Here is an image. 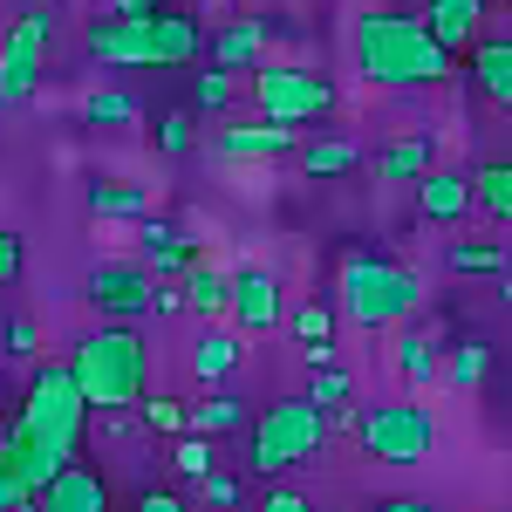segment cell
I'll use <instances>...</instances> for the list:
<instances>
[{"mask_svg": "<svg viewBox=\"0 0 512 512\" xmlns=\"http://www.w3.org/2000/svg\"><path fill=\"white\" fill-rule=\"evenodd\" d=\"M82 424H89V396H82L76 369L69 362H41L35 376H28L21 410L0 424V451L21 472L28 499H41L55 478L69 472V458H76V444H82Z\"/></svg>", "mask_w": 512, "mask_h": 512, "instance_id": "cell-1", "label": "cell"}, {"mask_svg": "<svg viewBox=\"0 0 512 512\" xmlns=\"http://www.w3.org/2000/svg\"><path fill=\"white\" fill-rule=\"evenodd\" d=\"M355 69L376 82V89H431L451 76V48L424 28V14H403V7H362L349 28Z\"/></svg>", "mask_w": 512, "mask_h": 512, "instance_id": "cell-2", "label": "cell"}, {"mask_svg": "<svg viewBox=\"0 0 512 512\" xmlns=\"http://www.w3.org/2000/svg\"><path fill=\"white\" fill-rule=\"evenodd\" d=\"M69 369H76L89 410H130V403H144V383H151V349L130 321H103L96 335L76 342Z\"/></svg>", "mask_w": 512, "mask_h": 512, "instance_id": "cell-3", "label": "cell"}, {"mask_svg": "<svg viewBox=\"0 0 512 512\" xmlns=\"http://www.w3.org/2000/svg\"><path fill=\"white\" fill-rule=\"evenodd\" d=\"M335 294H342L335 301L342 321H355V328H396V321H410L424 308V280L410 267H396V260H383V253H349Z\"/></svg>", "mask_w": 512, "mask_h": 512, "instance_id": "cell-4", "label": "cell"}, {"mask_svg": "<svg viewBox=\"0 0 512 512\" xmlns=\"http://www.w3.org/2000/svg\"><path fill=\"white\" fill-rule=\"evenodd\" d=\"M321 437H328V410L315 396H287L274 410H260V424L246 431V465H253V478H280L301 458H315Z\"/></svg>", "mask_w": 512, "mask_h": 512, "instance_id": "cell-5", "label": "cell"}, {"mask_svg": "<svg viewBox=\"0 0 512 512\" xmlns=\"http://www.w3.org/2000/svg\"><path fill=\"white\" fill-rule=\"evenodd\" d=\"M355 444L376 465H424L437 451L431 403H369V410H355Z\"/></svg>", "mask_w": 512, "mask_h": 512, "instance_id": "cell-6", "label": "cell"}, {"mask_svg": "<svg viewBox=\"0 0 512 512\" xmlns=\"http://www.w3.org/2000/svg\"><path fill=\"white\" fill-rule=\"evenodd\" d=\"M253 103H260L267 123H315L335 110V82L301 69V62H267L253 76Z\"/></svg>", "mask_w": 512, "mask_h": 512, "instance_id": "cell-7", "label": "cell"}, {"mask_svg": "<svg viewBox=\"0 0 512 512\" xmlns=\"http://www.w3.org/2000/svg\"><path fill=\"white\" fill-rule=\"evenodd\" d=\"M48 35H55V7H21V14H14V28L0 41V110H21V103L35 96Z\"/></svg>", "mask_w": 512, "mask_h": 512, "instance_id": "cell-8", "label": "cell"}, {"mask_svg": "<svg viewBox=\"0 0 512 512\" xmlns=\"http://www.w3.org/2000/svg\"><path fill=\"white\" fill-rule=\"evenodd\" d=\"M89 301L110 321H144V315H158V274H151V267L103 260V267L89 274Z\"/></svg>", "mask_w": 512, "mask_h": 512, "instance_id": "cell-9", "label": "cell"}, {"mask_svg": "<svg viewBox=\"0 0 512 512\" xmlns=\"http://www.w3.org/2000/svg\"><path fill=\"white\" fill-rule=\"evenodd\" d=\"M233 328L239 335H267V328H280L287 321V308H280V280L267 274V267H246V274H233Z\"/></svg>", "mask_w": 512, "mask_h": 512, "instance_id": "cell-10", "label": "cell"}, {"mask_svg": "<svg viewBox=\"0 0 512 512\" xmlns=\"http://www.w3.org/2000/svg\"><path fill=\"white\" fill-rule=\"evenodd\" d=\"M89 55L110 69H158L151 62V21H103L89 28Z\"/></svg>", "mask_w": 512, "mask_h": 512, "instance_id": "cell-11", "label": "cell"}, {"mask_svg": "<svg viewBox=\"0 0 512 512\" xmlns=\"http://www.w3.org/2000/svg\"><path fill=\"white\" fill-rule=\"evenodd\" d=\"M424 28H431L451 55H472L478 41H485L478 35V28H485V0H431V7H424Z\"/></svg>", "mask_w": 512, "mask_h": 512, "instance_id": "cell-12", "label": "cell"}, {"mask_svg": "<svg viewBox=\"0 0 512 512\" xmlns=\"http://www.w3.org/2000/svg\"><path fill=\"white\" fill-rule=\"evenodd\" d=\"M137 239H144V267L158 280H185L198 267V239H185L178 226H164V219H144Z\"/></svg>", "mask_w": 512, "mask_h": 512, "instance_id": "cell-13", "label": "cell"}, {"mask_svg": "<svg viewBox=\"0 0 512 512\" xmlns=\"http://www.w3.org/2000/svg\"><path fill=\"white\" fill-rule=\"evenodd\" d=\"M472 178L465 171H431L424 185H417V219H431V226H458L465 212H472Z\"/></svg>", "mask_w": 512, "mask_h": 512, "instance_id": "cell-14", "label": "cell"}, {"mask_svg": "<svg viewBox=\"0 0 512 512\" xmlns=\"http://www.w3.org/2000/svg\"><path fill=\"white\" fill-rule=\"evenodd\" d=\"M219 151H226V158H287V151H294V123H267V117L226 123V130H219Z\"/></svg>", "mask_w": 512, "mask_h": 512, "instance_id": "cell-15", "label": "cell"}, {"mask_svg": "<svg viewBox=\"0 0 512 512\" xmlns=\"http://www.w3.org/2000/svg\"><path fill=\"white\" fill-rule=\"evenodd\" d=\"M287 328H294V342H301V355H308V369L335 362V328H342V308H328V301H301V308L287 315Z\"/></svg>", "mask_w": 512, "mask_h": 512, "instance_id": "cell-16", "label": "cell"}, {"mask_svg": "<svg viewBox=\"0 0 512 512\" xmlns=\"http://www.w3.org/2000/svg\"><path fill=\"white\" fill-rule=\"evenodd\" d=\"M35 512H110V485L96 472H82V465H69V472L35 499Z\"/></svg>", "mask_w": 512, "mask_h": 512, "instance_id": "cell-17", "label": "cell"}, {"mask_svg": "<svg viewBox=\"0 0 512 512\" xmlns=\"http://www.w3.org/2000/svg\"><path fill=\"white\" fill-rule=\"evenodd\" d=\"M151 62H158V69H178V62H198V21H192V14H178V7H164L158 21H151Z\"/></svg>", "mask_w": 512, "mask_h": 512, "instance_id": "cell-18", "label": "cell"}, {"mask_svg": "<svg viewBox=\"0 0 512 512\" xmlns=\"http://www.w3.org/2000/svg\"><path fill=\"white\" fill-rule=\"evenodd\" d=\"M260 48H267V21H260V14H253V21H233L226 35L212 41V69L246 76V69H260Z\"/></svg>", "mask_w": 512, "mask_h": 512, "instance_id": "cell-19", "label": "cell"}, {"mask_svg": "<svg viewBox=\"0 0 512 512\" xmlns=\"http://www.w3.org/2000/svg\"><path fill=\"white\" fill-rule=\"evenodd\" d=\"M390 362H396V376H403L410 390H431L437 376H444V355H437V335H424V328H410V335H396Z\"/></svg>", "mask_w": 512, "mask_h": 512, "instance_id": "cell-20", "label": "cell"}, {"mask_svg": "<svg viewBox=\"0 0 512 512\" xmlns=\"http://www.w3.org/2000/svg\"><path fill=\"white\" fill-rule=\"evenodd\" d=\"M239 369V328H205L192 342V376L198 383H226Z\"/></svg>", "mask_w": 512, "mask_h": 512, "instance_id": "cell-21", "label": "cell"}, {"mask_svg": "<svg viewBox=\"0 0 512 512\" xmlns=\"http://www.w3.org/2000/svg\"><path fill=\"white\" fill-rule=\"evenodd\" d=\"M472 76H478V89H485L499 110H512V35L506 41H478L472 48Z\"/></svg>", "mask_w": 512, "mask_h": 512, "instance_id": "cell-22", "label": "cell"}, {"mask_svg": "<svg viewBox=\"0 0 512 512\" xmlns=\"http://www.w3.org/2000/svg\"><path fill=\"white\" fill-rule=\"evenodd\" d=\"M82 123H89V130H137V123H144V103H137L130 89H89V96H82Z\"/></svg>", "mask_w": 512, "mask_h": 512, "instance_id": "cell-23", "label": "cell"}, {"mask_svg": "<svg viewBox=\"0 0 512 512\" xmlns=\"http://www.w3.org/2000/svg\"><path fill=\"white\" fill-rule=\"evenodd\" d=\"M437 164H431V137H403V144H390L383 158H376V178L383 185H424Z\"/></svg>", "mask_w": 512, "mask_h": 512, "instance_id": "cell-24", "label": "cell"}, {"mask_svg": "<svg viewBox=\"0 0 512 512\" xmlns=\"http://www.w3.org/2000/svg\"><path fill=\"white\" fill-rule=\"evenodd\" d=\"M89 212L96 219H151V192L130 178H96L89 185Z\"/></svg>", "mask_w": 512, "mask_h": 512, "instance_id": "cell-25", "label": "cell"}, {"mask_svg": "<svg viewBox=\"0 0 512 512\" xmlns=\"http://www.w3.org/2000/svg\"><path fill=\"white\" fill-rule=\"evenodd\" d=\"M178 287H185V308H192V315H226V308H233V274H219L212 260H198Z\"/></svg>", "mask_w": 512, "mask_h": 512, "instance_id": "cell-26", "label": "cell"}, {"mask_svg": "<svg viewBox=\"0 0 512 512\" xmlns=\"http://www.w3.org/2000/svg\"><path fill=\"white\" fill-rule=\"evenodd\" d=\"M472 198L499 219L512 233V158H492V164H478V178H472Z\"/></svg>", "mask_w": 512, "mask_h": 512, "instance_id": "cell-27", "label": "cell"}, {"mask_svg": "<svg viewBox=\"0 0 512 512\" xmlns=\"http://www.w3.org/2000/svg\"><path fill=\"white\" fill-rule=\"evenodd\" d=\"M355 164H362V144H355V137H315V144L301 151V171H308V178H342Z\"/></svg>", "mask_w": 512, "mask_h": 512, "instance_id": "cell-28", "label": "cell"}, {"mask_svg": "<svg viewBox=\"0 0 512 512\" xmlns=\"http://www.w3.org/2000/svg\"><path fill=\"white\" fill-rule=\"evenodd\" d=\"M308 396H315L321 410H328V424H349V431H355V410H349L355 383H349V369H335V362H321V369H315V383H308Z\"/></svg>", "mask_w": 512, "mask_h": 512, "instance_id": "cell-29", "label": "cell"}, {"mask_svg": "<svg viewBox=\"0 0 512 512\" xmlns=\"http://www.w3.org/2000/svg\"><path fill=\"white\" fill-rule=\"evenodd\" d=\"M246 424V403L233 390H212L205 403H192V437H219V431H239Z\"/></svg>", "mask_w": 512, "mask_h": 512, "instance_id": "cell-30", "label": "cell"}, {"mask_svg": "<svg viewBox=\"0 0 512 512\" xmlns=\"http://www.w3.org/2000/svg\"><path fill=\"white\" fill-rule=\"evenodd\" d=\"M444 267L451 274H506V246L499 239H458V246H444Z\"/></svg>", "mask_w": 512, "mask_h": 512, "instance_id": "cell-31", "label": "cell"}, {"mask_svg": "<svg viewBox=\"0 0 512 512\" xmlns=\"http://www.w3.org/2000/svg\"><path fill=\"white\" fill-rule=\"evenodd\" d=\"M233 103V76L226 69H198L192 76V117H219Z\"/></svg>", "mask_w": 512, "mask_h": 512, "instance_id": "cell-32", "label": "cell"}, {"mask_svg": "<svg viewBox=\"0 0 512 512\" xmlns=\"http://www.w3.org/2000/svg\"><path fill=\"white\" fill-rule=\"evenodd\" d=\"M444 376H451L458 390L485 383V376H492V349H485V342H458V349H451V362H444Z\"/></svg>", "mask_w": 512, "mask_h": 512, "instance_id": "cell-33", "label": "cell"}, {"mask_svg": "<svg viewBox=\"0 0 512 512\" xmlns=\"http://www.w3.org/2000/svg\"><path fill=\"white\" fill-rule=\"evenodd\" d=\"M171 465H178V478H192V485H198V478L219 472V451H212V437L185 431V437H178V451H171Z\"/></svg>", "mask_w": 512, "mask_h": 512, "instance_id": "cell-34", "label": "cell"}, {"mask_svg": "<svg viewBox=\"0 0 512 512\" xmlns=\"http://www.w3.org/2000/svg\"><path fill=\"white\" fill-rule=\"evenodd\" d=\"M192 137H198L192 110H164V117H158V151H164V158H185V151H192Z\"/></svg>", "mask_w": 512, "mask_h": 512, "instance_id": "cell-35", "label": "cell"}, {"mask_svg": "<svg viewBox=\"0 0 512 512\" xmlns=\"http://www.w3.org/2000/svg\"><path fill=\"white\" fill-rule=\"evenodd\" d=\"M137 417H144V424H151V431H192V410H185V403H178V396H151V403H137Z\"/></svg>", "mask_w": 512, "mask_h": 512, "instance_id": "cell-36", "label": "cell"}, {"mask_svg": "<svg viewBox=\"0 0 512 512\" xmlns=\"http://www.w3.org/2000/svg\"><path fill=\"white\" fill-rule=\"evenodd\" d=\"M35 499H28V485H21V472L7 465V451H0V512H28Z\"/></svg>", "mask_w": 512, "mask_h": 512, "instance_id": "cell-37", "label": "cell"}, {"mask_svg": "<svg viewBox=\"0 0 512 512\" xmlns=\"http://www.w3.org/2000/svg\"><path fill=\"white\" fill-rule=\"evenodd\" d=\"M21 267H28L21 233H7V226H0V287H14V280H21Z\"/></svg>", "mask_w": 512, "mask_h": 512, "instance_id": "cell-38", "label": "cell"}, {"mask_svg": "<svg viewBox=\"0 0 512 512\" xmlns=\"http://www.w3.org/2000/svg\"><path fill=\"white\" fill-rule=\"evenodd\" d=\"M7 355H21V362L35 355V321H28V315H14V321H7Z\"/></svg>", "mask_w": 512, "mask_h": 512, "instance_id": "cell-39", "label": "cell"}, {"mask_svg": "<svg viewBox=\"0 0 512 512\" xmlns=\"http://www.w3.org/2000/svg\"><path fill=\"white\" fill-rule=\"evenodd\" d=\"M198 485H205V506H219V512H226V506H239V485H233V478H226V472L198 478Z\"/></svg>", "mask_w": 512, "mask_h": 512, "instance_id": "cell-40", "label": "cell"}, {"mask_svg": "<svg viewBox=\"0 0 512 512\" xmlns=\"http://www.w3.org/2000/svg\"><path fill=\"white\" fill-rule=\"evenodd\" d=\"M110 14H117V21H158L164 0H110Z\"/></svg>", "mask_w": 512, "mask_h": 512, "instance_id": "cell-41", "label": "cell"}, {"mask_svg": "<svg viewBox=\"0 0 512 512\" xmlns=\"http://www.w3.org/2000/svg\"><path fill=\"white\" fill-rule=\"evenodd\" d=\"M137 512H192V506H185L178 492H144V499H137Z\"/></svg>", "mask_w": 512, "mask_h": 512, "instance_id": "cell-42", "label": "cell"}, {"mask_svg": "<svg viewBox=\"0 0 512 512\" xmlns=\"http://www.w3.org/2000/svg\"><path fill=\"white\" fill-rule=\"evenodd\" d=\"M260 512H315V506H308L301 492H267V499H260Z\"/></svg>", "mask_w": 512, "mask_h": 512, "instance_id": "cell-43", "label": "cell"}, {"mask_svg": "<svg viewBox=\"0 0 512 512\" xmlns=\"http://www.w3.org/2000/svg\"><path fill=\"white\" fill-rule=\"evenodd\" d=\"M376 512H437V506H431V499H383Z\"/></svg>", "mask_w": 512, "mask_h": 512, "instance_id": "cell-44", "label": "cell"}, {"mask_svg": "<svg viewBox=\"0 0 512 512\" xmlns=\"http://www.w3.org/2000/svg\"><path fill=\"white\" fill-rule=\"evenodd\" d=\"M499 308H512V274H499Z\"/></svg>", "mask_w": 512, "mask_h": 512, "instance_id": "cell-45", "label": "cell"}, {"mask_svg": "<svg viewBox=\"0 0 512 512\" xmlns=\"http://www.w3.org/2000/svg\"><path fill=\"white\" fill-rule=\"evenodd\" d=\"M28 7H55V0H28Z\"/></svg>", "mask_w": 512, "mask_h": 512, "instance_id": "cell-46", "label": "cell"}, {"mask_svg": "<svg viewBox=\"0 0 512 512\" xmlns=\"http://www.w3.org/2000/svg\"><path fill=\"white\" fill-rule=\"evenodd\" d=\"M506 28H512V0H506Z\"/></svg>", "mask_w": 512, "mask_h": 512, "instance_id": "cell-47", "label": "cell"}]
</instances>
